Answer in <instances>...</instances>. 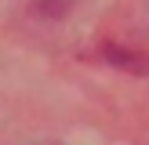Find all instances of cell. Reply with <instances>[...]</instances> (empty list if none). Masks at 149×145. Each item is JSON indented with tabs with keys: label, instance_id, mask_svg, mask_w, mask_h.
<instances>
[]
</instances>
